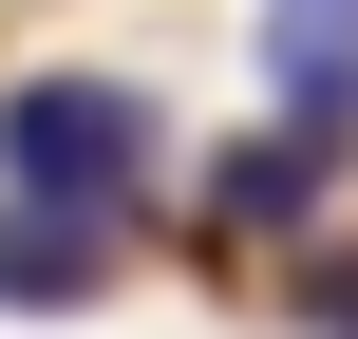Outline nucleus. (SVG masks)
I'll use <instances>...</instances> for the list:
<instances>
[{"mask_svg": "<svg viewBox=\"0 0 358 339\" xmlns=\"http://www.w3.org/2000/svg\"><path fill=\"white\" fill-rule=\"evenodd\" d=\"M170 170V113L132 75H19L0 94V208H76V226H132Z\"/></svg>", "mask_w": 358, "mask_h": 339, "instance_id": "nucleus-1", "label": "nucleus"}, {"mask_svg": "<svg viewBox=\"0 0 358 339\" xmlns=\"http://www.w3.org/2000/svg\"><path fill=\"white\" fill-rule=\"evenodd\" d=\"M302 321H321V339H358V264H321V283H302Z\"/></svg>", "mask_w": 358, "mask_h": 339, "instance_id": "nucleus-4", "label": "nucleus"}, {"mask_svg": "<svg viewBox=\"0 0 358 339\" xmlns=\"http://www.w3.org/2000/svg\"><path fill=\"white\" fill-rule=\"evenodd\" d=\"M321 151H340V132H302V113L245 132V151H208V226H302V208H321Z\"/></svg>", "mask_w": 358, "mask_h": 339, "instance_id": "nucleus-2", "label": "nucleus"}, {"mask_svg": "<svg viewBox=\"0 0 358 339\" xmlns=\"http://www.w3.org/2000/svg\"><path fill=\"white\" fill-rule=\"evenodd\" d=\"M113 283V226H76V208H0V302H94Z\"/></svg>", "mask_w": 358, "mask_h": 339, "instance_id": "nucleus-3", "label": "nucleus"}]
</instances>
